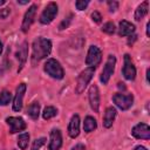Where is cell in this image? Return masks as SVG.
Wrapping results in <instances>:
<instances>
[{
    "instance_id": "obj_2",
    "label": "cell",
    "mask_w": 150,
    "mask_h": 150,
    "mask_svg": "<svg viewBox=\"0 0 150 150\" xmlns=\"http://www.w3.org/2000/svg\"><path fill=\"white\" fill-rule=\"evenodd\" d=\"M94 73H95V68H93V67H88L87 69L81 71V74L79 75V77L76 80V86H75V93L76 94H82L84 91L88 83L93 79Z\"/></svg>"
},
{
    "instance_id": "obj_14",
    "label": "cell",
    "mask_w": 150,
    "mask_h": 150,
    "mask_svg": "<svg viewBox=\"0 0 150 150\" xmlns=\"http://www.w3.org/2000/svg\"><path fill=\"white\" fill-rule=\"evenodd\" d=\"M62 145V135L59 129H53L50 131V142L49 150H60Z\"/></svg>"
},
{
    "instance_id": "obj_27",
    "label": "cell",
    "mask_w": 150,
    "mask_h": 150,
    "mask_svg": "<svg viewBox=\"0 0 150 150\" xmlns=\"http://www.w3.org/2000/svg\"><path fill=\"white\" fill-rule=\"evenodd\" d=\"M88 5H89V1L88 0H79V1L75 2V6H76V8L79 11H83Z\"/></svg>"
},
{
    "instance_id": "obj_1",
    "label": "cell",
    "mask_w": 150,
    "mask_h": 150,
    "mask_svg": "<svg viewBox=\"0 0 150 150\" xmlns=\"http://www.w3.org/2000/svg\"><path fill=\"white\" fill-rule=\"evenodd\" d=\"M52 50V42L45 38H38L32 45V61L39 62L40 60L47 57Z\"/></svg>"
},
{
    "instance_id": "obj_34",
    "label": "cell",
    "mask_w": 150,
    "mask_h": 150,
    "mask_svg": "<svg viewBox=\"0 0 150 150\" xmlns=\"http://www.w3.org/2000/svg\"><path fill=\"white\" fill-rule=\"evenodd\" d=\"M18 4H20V5H26V4H28V1H20V0H18Z\"/></svg>"
},
{
    "instance_id": "obj_24",
    "label": "cell",
    "mask_w": 150,
    "mask_h": 150,
    "mask_svg": "<svg viewBox=\"0 0 150 150\" xmlns=\"http://www.w3.org/2000/svg\"><path fill=\"white\" fill-rule=\"evenodd\" d=\"M12 100V94L8 90H4L0 94V105H7Z\"/></svg>"
},
{
    "instance_id": "obj_3",
    "label": "cell",
    "mask_w": 150,
    "mask_h": 150,
    "mask_svg": "<svg viewBox=\"0 0 150 150\" xmlns=\"http://www.w3.org/2000/svg\"><path fill=\"white\" fill-rule=\"evenodd\" d=\"M45 71L53 79H56V80H61L63 79L64 76V71H63V68L61 67V64L59 63V61H56L55 59H48L45 63V67H43Z\"/></svg>"
},
{
    "instance_id": "obj_4",
    "label": "cell",
    "mask_w": 150,
    "mask_h": 150,
    "mask_svg": "<svg viewBox=\"0 0 150 150\" xmlns=\"http://www.w3.org/2000/svg\"><path fill=\"white\" fill-rule=\"evenodd\" d=\"M112 102L116 104L117 108H120L121 110H128L134 102V96L131 94H122V93H117L115 95H112Z\"/></svg>"
},
{
    "instance_id": "obj_9",
    "label": "cell",
    "mask_w": 150,
    "mask_h": 150,
    "mask_svg": "<svg viewBox=\"0 0 150 150\" xmlns=\"http://www.w3.org/2000/svg\"><path fill=\"white\" fill-rule=\"evenodd\" d=\"M131 135L138 139H149L150 138V128L146 123H138L132 128Z\"/></svg>"
},
{
    "instance_id": "obj_22",
    "label": "cell",
    "mask_w": 150,
    "mask_h": 150,
    "mask_svg": "<svg viewBox=\"0 0 150 150\" xmlns=\"http://www.w3.org/2000/svg\"><path fill=\"white\" fill-rule=\"evenodd\" d=\"M28 142H29V134L23 132L21 135H19L18 137V145L21 150H26L28 146Z\"/></svg>"
},
{
    "instance_id": "obj_7",
    "label": "cell",
    "mask_w": 150,
    "mask_h": 150,
    "mask_svg": "<svg viewBox=\"0 0 150 150\" xmlns=\"http://www.w3.org/2000/svg\"><path fill=\"white\" fill-rule=\"evenodd\" d=\"M115 64H116V57L114 55H109L108 56V60L105 62V66L101 73V76H100V80L103 84H107L110 76L112 75L114 70H115Z\"/></svg>"
},
{
    "instance_id": "obj_5",
    "label": "cell",
    "mask_w": 150,
    "mask_h": 150,
    "mask_svg": "<svg viewBox=\"0 0 150 150\" xmlns=\"http://www.w3.org/2000/svg\"><path fill=\"white\" fill-rule=\"evenodd\" d=\"M56 14H57V5L55 2H49L40 15V22L42 25L50 23L56 16Z\"/></svg>"
},
{
    "instance_id": "obj_20",
    "label": "cell",
    "mask_w": 150,
    "mask_h": 150,
    "mask_svg": "<svg viewBox=\"0 0 150 150\" xmlns=\"http://www.w3.org/2000/svg\"><path fill=\"white\" fill-rule=\"evenodd\" d=\"M26 114L32 118V120H38L39 114H40V104L38 102H33L30 105H28Z\"/></svg>"
},
{
    "instance_id": "obj_13",
    "label": "cell",
    "mask_w": 150,
    "mask_h": 150,
    "mask_svg": "<svg viewBox=\"0 0 150 150\" xmlns=\"http://www.w3.org/2000/svg\"><path fill=\"white\" fill-rule=\"evenodd\" d=\"M6 122L7 124L9 125V132L12 134H15L18 131H21V130H25L26 129V122L23 121V118L21 117H7L6 118Z\"/></svg>"
},
{
    "instance_id": "obj_10",
    "label": "cell",
    "mask_w": 150,
    "mask_h": 150,
    "mask_svg": "<svg viewBox=\"0 0 150 150\" xmlns=\"http://www.w3.org/2000/svg\"><path fill=\"white\" fill-rule=\"evenodd\" d=\"M25 93H26V84L25 83H20L16 87L15 96H14V101H13V110L14 111H20L22 109Z\"/></svg>"
},
{
    "instance_id": "obj_30",
    "label": "cell",
    "mask_w": 150,
    "mask_h": 150,
    "mask_svg": "<svg viewBox=\"0 0 150 150\" xmlns=\"http://www.w3.org/2000/svg\"><path fill=\"white\" fill-rule=\"evenodd\" d=\"M71 18H73V15H69V18H67V20H63V21L61 22V25H60V29H64V28H67L68 25H69V22L71 21Z\"/></svg>"
},
{
    "instance_id": "obj_35",
    "label": "cell",
    "mask_w": 150,
    "mask_h": 150,
    "mask_svg": "<svg viewBox=\"0 0 150 150\" xmlns=\"http://www.w3.org/2000/svg\"><path fill=\"white\" fill-rule=\"evenodd\" d=\"M146 35L149 36V22L146 23Z\"/></svg>"
},
{
    "instance_id": "obj_18",
    "label": "cell",
    "mask_w": 150,
    "mask_h": 150,
    "mask_svg": "<svg viewBox=\"0 0 150 150\" xmlns=\"http://www.w3.org/2000/svg\"><path fill=\"white\" fill-rule=\"evenodd\" d=\"M116 117V109L114 107L107 108L104 116H103V127L104 128H110L112 125V122Z\"/></svg>"
},
{
    "instance_id": "obj_36",
    "label": "cell",
    "mask_w": 150,
    "mask_h": 150,
    "mask_svg": "<svg viewBox=\"0 0 150 150\" xmlns=\"http://www.w3.org/2000/svg\"><path fill=\"white\" fill-rule=\"evenodd\" d=\"M1 53H2V42L0 40V55H1Z\"/></svg>"
},
{
    "instance_id": "obj_31",
    "label": "cell",
    "mask_w": 150,
    "mask_h": 150,
    "mask_svg": "<svg viewBox=\"0 0 150 150\" xmlns=\"http://www.w3.org/2000/svg\"><path fill=\"white\" fill-rule=\"evenodd\" d=\"M9 14V8H2L0 9V18L1 19H6Z\"/></svg>"
},
{
    "instance_id": "obj_21",
    "label": "cell",
    "mask_w": 150,
    "mask_h": 150,
    "mask_svg": "<svg viewBox=\"0 0 150 150\" xmlns=\"http://www.w3.org/2000/svg\"><path fill=\"white\" fill-rule=\"evenodd\" d=\"M97 127V123H96V120L91 116H87L84 118V122H83V129L86 132H91L96 129Z\"/></svg>"
},
{
    "instance_id": "obj_37",
    "label": "cell",
    "mask_w": 150,
    "mask_h": 150,
    "mask_svg": "<svg viewBox=\"0 0 150 150\" xmlns=\"http://www.w3.org/2000/svg\"><path fill=\"white\" fill-rule=\"evenodd\" d=\"M5 2H6V1H5V0H0V6H1V5H4V4H5Z\"/></svg>"
},
{
    "instance_id": "obj_19",
    "label": "cell",
    "mask_w": 150,
    "mask_h": 150,
    "mask_svg": "<svg viewBox=\"0 0 150 150\" xmlns=\"http://www.w3.org/2000/svg\"><path fill=\"white\" fill-rule=\"evenodd\" d=\"M148 9H149V2L148 1H144L142 2L135 11V20L136 21H141L148 13Z\"/></svg>"
},
{
    "instance_id": "obj_32",
    "label": "cell",
    "mask_w": 150,
    "mask_h": 150,
    "mask_svg": "<svg viewBox=\"0 0 150 150\" xmlns=\"http://www.w3.org/2000/svg\"><path fill=\"white\" fill-rule=\"evenodd\" d=\"M71 150H86V146H84L83 144L79 143V144H76L75 146H73V148H71Z\"/></svg>"
},
{
    "instance_id": "obj_8",
    "label": "cell",
    "mask_w": 150,
    "mask_h": 150,
    "mask_svg": "<svg viewBox=\"0 0 150 150\" xmlns=\"http://www.w3.org/2000/svg\"><path fill=\"white\" fill-rule=\"evenodd\" d=\"M122 74L124 76V79H127L129 81H132L136 77V68H135L129 54L124 55V64L122 68Z\"/></svg>"
},
{
    "instance_id": "obj_15",
    "label": "cell",
    "mask_w": 150,
    "mask_h": 150,
    "mask_svg": "<svg viewBox=\"0 0 150 150\" xmlns=\"http://www.w3.org/2000/svg\"><path fill=\"white\" fill-rule=\"evenodd\" d=\"M68 134L71 138H75L79 136L80 134V117L79 115H73L70 121H69V124H68Z\"/></svg>"
},
{
    "instance_id": "obj_25",
    "label": "cell",
    "mask_w": 150,
    "mask_h": 150,
    "mask_svg": "<svg viewBox=\"0 0 150 150\" xmlns=\"http://www.w3.org/2000/svg\"><path fill=\"white\" fill-rule=\"evenodd\" d=\"M46 143V138L45 137H40V138H36L34 142H33V145H32V149L30 150H40V148Z\"/></svg>"
},
{
    "instance_id": "obj_11",
    "label": "cell",
    "mask_w": 150,
    "mask_h": 150,
    "mask_svg": "<svg viewBox=\"0 0 150 150\" xmlns=\"http://www.w3.org/2000/svg\"><path fill=\"white\" fill-rule=\"evenodd\" d=\"M36 9H38L36 5H32L27 9V12L25 13V16H23V20H22V25H21V29H22L23 33L28 32V29L30 28V26H32V23L34 21V18H35Z\"/></svg>"
},
{
    "instance_id": "obj_17",
    "label": "cell",
    "mask_w": 150,
    "mask_h": 150,
    "mask_svg": "<svg viewBox=\"0 0 150 150\" xmlns=\"http://www.w3.org/2000/svg\"><path fill=\"white\" fill-rule=\"evenodd\" d=\"M27 46H28L27 42H23L22 46L20 47V49H19L18 53H16V57H18L19 64H20L18 71H20V70L22 69V67L25 66V63H26V60H27V56H28V47H27Z\"/></svg>"
},
{
    "instance_id": "obj_12",
    "label": "cell",
    "mask_w": 150,
    "mask_h": 150,
    "mask_svg": "<svg viewBox=\"0 0 150 150\" xmlns=\"http://www.w3.org/2000/svg\"><path fill=\"white\" fill-rule=\"evenodd\" d=\"M88 98H89V103H90V108L94 110V112H98L100 109V91L96 84H93L89 89L88 93Z\"/></svg>"
},
{
    "instance_id": "obj_29",
    "label": "cell",
    "mask_w": 150,
    "mask_h": 150,
    "mask_svg": "<svg viewBox=\"0 0 150 150\" xmlns=\"http://www.w3.org/2000/svg\"><path fill=\"white\" fill-rule=\"evenodd\" d=\"M91 19H93V21H95L96 23H100L101 20H102V16H101V14H100L98 12H94V13L91 14Z\"/></svg>"
},
{
    "instance_id": "obj_28",
    "label": "cell",
    "mask_w": 150,
    "mask_h": 150,
    "mask_svg": "<svg viewBox=\"0 0 150 150\" xmlns=\"http://www.w3.org/2000/svg\"><path fill=\"white\" fill-rule=\"evenodd\" d=\"M107 4H108V7H109L110 12H115L118 8V2L117 1H108Z\"/></svg>"
},
{
    "instance_id": "obj_6",
    "label": "cell",
    "mask_w": 150,
    "mask_h": 150,
    "mask_svg": "<svg viewBox=\"0 0 150 150\" xmlns=\"http://www.w3.org/2000/svg\"><path fill=\"white\" fill-rule=\"evenodd\" d=\"M102 60V53L101 49L96 46H90L87 53V57H86V63L89 67L95 68L96 66H98V63Z\"/></svg>"
},
{
    "instance_id": "obj_33",
    "label": "cell",
    "mask_w": 150,
    "mask_h": 150,
    "mask_svg": "<svg viewBox=\"0 0 150 150\" xmlns=\"http://www.w3.org/2000/svg\"><path fill=\"white\" fill-rule=\"evenodd\" d=\"M134 150H146V148H145V146H142V145H138V146H136Z\"/></svg>"
},
{
    "instance_id": "obj_23",
    "label": "cell",
    "mask_w": 150,
    "mask_h": 150,
    "mask_svg": "<svg viewBox=\"0 0 150 150\" xmlns=\"http://www.w3.org/2000/svg\"><path fill=\"white\" fill-rule=\"evenodd\" d=\"M56 114H57V110H56V108H55V107H52V105H49V107H46V108L43 109V112H42V117H43L45 120H49V118H52V117L56 116Z\"/></svg>"
},
{
    "instance_id": "obj_26",
    "label": "cell",
    "mask_w": 150,
    "mask_h": 150,
    "mask_svg": "<svg viewBox=\"0 0 150 150\" xmlns=\"http://www.w3.org/2000/svg\"><path fill=\"white\" fill-rule=\"evenodd\" d=\"M102 32H104L107 34H114V32H115V25L112 22L104 23L103 27H102Z\"/></svg>"
},
{
    "instance_id": "obj_16",
    "label": "cell",
    "mask_w": 150,
    "mask_h": 150,
    "mask_svg": "<svg viewBox=\"0 0 150 150\" xmlns=\"http://www.w3.org/2000/svg\"><path fill=\"white\" fill-rule=\"evenodd\" d=\"M135 32V26L127 21V20H122L120 22V26H118V34L121 36H128V35H131L132 33Z\"/></svg>"
}]
</instances>
